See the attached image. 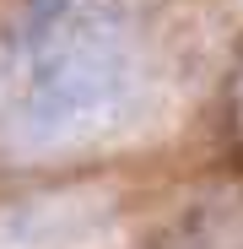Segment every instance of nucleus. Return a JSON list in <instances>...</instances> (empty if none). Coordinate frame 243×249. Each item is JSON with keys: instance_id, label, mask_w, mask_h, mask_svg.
I'll return each mask as SVG.
<instances>
[{"instance_id": "f257e3e1", "label": "nucleus", "mask_w": 243, "mask_h": 249, "mask_svg": "<svg viewBox=\"0 0 243 249\" xmlns=\"http://www.w3.org/2000/svg\"><path fill=\"white\" fill-rule=\"evenodd\" d=\"M141 92V71L108 27H87L70 44H54L32 71V87L11 114L16 152H60L97 130H113Z\"/></svg>"}, {"instance_id": "f03ea898", "label": "nucleus", "mask_w": 243, "mask_h": 249, "mask_svg": "<svg viewBox=\"0 0 243 249\" xmlns=\"http://www.w3.org/2000/svg\"><path fill=\"white\" fill-rule=\"evenodd\" d=\"M70 6H76V0H27V27H32V38H44Z\"/></svg>"}, {"instance_id": "7ed1b4c3", "label": "nucleus", "mask_w": 243, "mask_h": 249, "mask_svg": "<svg viewBox=\"0 0 243 249\" xmlns=\"http://www.w3.org/2000/svg\"><path fill=\"white\" fill-rule=\"evenodd\" d=\"M11 54H16V38H11L6 27H0V76H6V71H11Z\"/></svg>"}]
</instances>
